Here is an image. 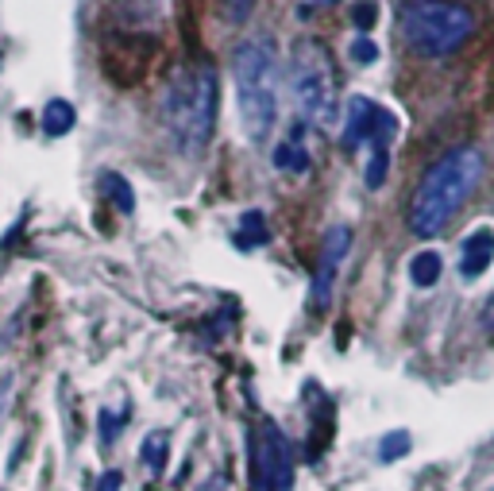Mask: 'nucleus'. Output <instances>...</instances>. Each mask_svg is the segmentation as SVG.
Wrapping results in <instances>:
<instances>
[{
  "instance_id": "1",
  "label": "nucleus",
  "mask_w": 494,
  "mask_h": 491,
  "mask_svg": "<svg viewBox=\"0 0 494 491\" xmlns=\"http://www.w3.org/2000/svg\"><path fill=\"white\" fill-rule=\"evenodd\" d=\"M159 116L178 155L197 159L209 147L220 116V78L209 62H185L170 74L159 101Z\"/></svg>"
},
{
  "instance_id": "2",
  "label": "nucleus",
  "mask_w": 494,
  "mask_h": 491,
  "mask_svg": "<svg viewBox=\"0 0 494 491\" xmlns=\"http://www.w3.org/2000/svg\"><path fill=\"white\" fill-rule=\"evenodd\" d=\"M483 179V155L475 147H452L421 174L414 197H409L406 225L414 237L432 240L452 225V217L472 202L475 186Z\"/></svg>"
},
{
  "instance_id": "3",
  "label": "nucleus",
  "mask_w": 494,
  "mask_h": 491,
  "mask_svg": "<svg viewBox=\"0 0 494 491\" xmlns=\"http://www.w3.org/2000/svg\"><path fill=\"white\" fill-rule=\"evenodd\" d=\"M232 81H236L243 136L251 144H263L278 124V51L267 35H255L236 46Z\"/></svg>"
},
{
  "instance_id": "4",
  "label": "nucleus",
  "mask_w": 494,
  "mask_h": 491,
  "mask_svg": "<svg viewBox=\"0 0 494 491\" xmlns=\"http://www.w3.org/2000/svg\"><path fill=\"white\" fill-rule=\"evenodd\" d=\"M402 43L421 58H449L475 35V16L460 0H409L398 20Z\"/></svg>"
},
{
  "instance_id": "5",
  "label": "nucleus",
  "mask_w": 494,
  "mask_h": 491,
  "mask_svg": "<svg viewBox=\"0 0 494 491\" xmlns=\"http://www.w3.org/2000/svg\"><path fill=\"white\" fill-rule=\"evenodd\" d=\"M290 93L293 109L313 128H333L340 121V81L333 54L321 39H298L290 54Z\"/></svg>"
},
{
  "instance_id": "6",
  "label": "nucleus",
  "mask_w": 494,
  "mask_h": 491,
  "mask_svg": "<svg viewBox=\"0 0 494 491\" xmlns=\"http://www.w3.org/2000/svg\"><path fill=\"white\" fill-rule=\"evenodd\" d=\"M247 480H251V491H290L293 484L290 441L270 418L247 434Z\"/></svg>"
},
{
  "instance_id": "7",
  "label": "nucleus",
  "mask_w": 494,
  "mask_h": 491,
  "mask_svg": "<svg viewBox=\"0 0 494 491\" xmlns=\"http://www.w3.org/2000/svg\"><path fill=\"white\" fill-rule=\"evenodd\" d=\"M398 132V121L394 112H386L383 104H375L367 97H351L348 101V112H344V124H340V144L344 151H356V147H391V139Z\"/></svg>"
},
{
  "instance_id": "8",
  "label": "nucleus",
  "mask_w": 494,
  "mask_h": 491,
  "mask_svg": "<svg viewBox=\"0 0 494 491\" xmlns=\"http://www.w3.org/2000/svg\"><path fill=\"white\" fill-rule=\"evenodd\" d=\"M351 248V229L348 225H333L321 240V252H317V275H313V306L317 310H328L333 302V287H336V275H340V263Z\"/></svg>"
},
{
  "instance_id": "9",
  "label": "nucleus",
  "mask_w": 494,
  "mask_h": 491,
  "mask_svg": "<svg viewBox=\"0 0 494 491\" xmlns=\"http://www.w3.org/2000/svg\"><path fill=\"white\" fill-rule=\"evenodd\" d=\"M494 263V229H475L472 237H464L460 244V279H479L487 275V267Z\"/></svg>"
},
{
  "instance_id": "10",
  "label": "nucleus",
  "mask_w": 494,
  "mask_h": 491,
  "mask_svg": "<svg viewBox=\"0 0 494 491\" xmlns=\"http://www.w3.org/2000/svg\"><path fill=\"white\" fill-rule=\"evenodd\" d=\"M301 128H305V121L293 128L290 139H282V144L275 147V159H270L278 171H286V174H305V171H309V151L301 147Z\"/></svg>"
},
{
  "instance_id": "11",
  "label": "nucleus",
  "mask_w": 494,
  "mask_h": 491,
  "mask_svg": "<svg viewBox=\"0 0 494 491\" xmlns=\"http://www.w3.org/2000/svg\"><path fill=\"white\" fill-rule=\"evenodd\" d=\"M74 124H78V112H74V104H70V101L54 97V101L43 104V132L46 136H66Z\"/></svg>"
},
{
  "instance_id": "12",
  "label": "nucleus",
  "mask_w": 494,
  "mask_h": 491,
  "mask_svg": "<svg viewBox=\"0 0 494 491\" xmlns=\"http://www.w3.org/2000/svg\"><path fill=\"white\" fill-rule=\"evenodd\" d=\"M440 255L432 252V248H425V252H417L414 260H409V279H414V287H421V290H429V287H437V279H440Z\"/></svg>"
},
{
  "instance_id": "13",
  "label": "nucleus",
  "mask_w": 494,
  "mask_h": 491,
  "mask_svg": "<svg viewBox=\"0 0 494 491\" xmlns=\"http://www.w3.org/2000/svg\"><path fill=\"white\" fill-rule=\"evenodd\" d=\"M101 190H104V197H112V205L120 209V213H132V209H136V194H132V186H128L124 174L104 171L101 174Z\"/></svg>"
},
{
  "instance_id": "14",
  "label": "nucleus",
  "mask_w": 494,
  "mask_h": 491,
  "mask_svg": "<svg viewBox=\"0 0 494 491\" xmlns=\"http://www.w3.org/2000/svg\"><path fill=\"white\" fill-rule=\"evenodd\" d=\"M139 453H144L147 469L159 476L162 469H167V457H170V437L162 434V429H155V434H147V441H144V449H139Z\"/></svg>"
},
{
  "instance_id": "15",
  "label": "nucleus",
  "mask_w": 494,
  "mask_h": 491,
  "mask_svg": "<svg viewBox=\"0 0 494 491\" xmlns=\"http://www.w3.org/2000/svg\"><path fill=\"white\" fill-rule=\"evenodd\" d=\"M270 240V229H267V221L259 209H251V213H243L240 221V244H247V248H259V244H267Z\"/></svg>"
},
{
  "instance_id": "16",
  "label": "nucleus",
  "mask_w": 494,
  "mask_h": 491,
  "mask_svg": "<svg viewBox=\"0 0 494 491\" xmlns=\"http://www.w3.org/2000/svg\"><path fill=\"white\" fill-rule=\"evenodd\" d=\"M386 171H391V147H379V151H371V162H367V186L371 190H379V186L386 182Z\"/></svg>"
},
{
  "instance_id": "17",
  "label": "nucleus",
  "mask_w": 494,
  "mask_h": 491,
  "mask_svg": "<svg viewBox=\"0 0 494 491\" xmlns=\"http://www.w3.org/2000/svg\"><path fill=\"white\" fill-rule=\"evenodd\" d=\"M402 453H409V434L406 429H394V434H386L383 441H379V461H398Z\"/></svg>"
},
{
  "instance_id": "18",
  "label": "nucleus",
  "mask_w": 494,
  "mask_h": 491,
  "mask_svg": "<svg viewBox=\"0 0 494 491\" xmlns=\"http://www.w3.org/2000/svg\"><path fill=\"white\" fill-rule=\"evenodd\" d=\"M348 54H351V62H359V66H371L375 58H379V46H375V43L367 39V35H359V39L348 46Z\"/></svg>"
},
{
  "instance_id": "19",
  "label": "nucleus",
  "mask_w": 494,
  "mask_h": 491,
  "mask_svg": "<svg viewBox=\"0 0 494 491\" xmlns=\"http://www.w3.org/2000/svg\"><path fill=\"white\" fill-rule=\"evenodd\" d=\"M351 23H356L359 35L371 31V23H375V4H371V0H359V4L351 8Z\"/></svg>"
},
{
  "instance_id": "20",
  "label": "nucleus",
  "mask_w": 494,
  "mask_h": 491,
  "mask_svg": "<svg viewBox=\"0 0 494 491\" xmlns=\"http://www.w3.org/2000/svg\"><path fill=\"white\" fill-rule=\"evenodd\" d=\"M124 418H128V411H124V414H109V411H101V441H104V445H112V441H116V429H120Z\"/></svg>"
},
{
  "instance_id": "21",
  "label": "nucleus",
  "mask_w": 494,
  "mask_h": 491,
  "mask_svg": "<svg viewBox=\"0 0 494 491\" xmlns=\"http://www.w3.org/2000/svg\"><path fill=\"white\" fill-rule=\"evenodd\" d=\"M120 484H124V476H120V472H104V476H101V484H97V491H120Z\"/></svg>"
},
{
  "instance_id": "22",
  "label": "nucleus",
  "mask_w": 494,
  "mask_h": 491,
  "mask_svg": "<svg viewBox=\"0 0 494 491\" xmlns=\"http://www.w3.org/2000/svg\"><path fill=\"white\" fill-rule=\"evenodd\" d=\"M483 329H487V333H494V298L483 306Z\"/></svg>"
},
{
  "instance_id": "23",
  "label": "nucleus",
  "mask_w": 494,
  "mask_h": 491,
  "mask_svg": "<svg viewBox=\"0 0 494 491\" xmlns=\"http://www.w3.org/2000/svg\"><path fill=\"white\" fill-rule=\"evenodd\" d=\"M321 4H340V0H321Z\"/></svg>"
}]
</instances>
